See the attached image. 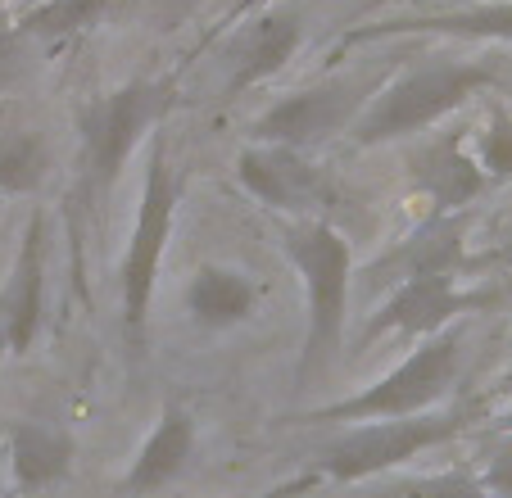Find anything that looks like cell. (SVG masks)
Returning <instances> with one entry per match:
<instances>
[{
    "label": "cell",
    "instance_id": "1",
    "mask_svg": "<svg viewBox=\"0 0 512 498\" xmlns=\"http://www.w3.org/2000/svg\"><path fill=\"white\" fill-rule=\"evenodd\" d=\"M494 82L490 64H422L408 68L399 82H390L368 114H358L354 123V141L377 145V141H395V136L422 132L435 118H445L449 109H458L463 100H472L481 87Z\"/></svg>",
    "mask_w": 512,
    "mask_h": 498
},
{
    "label": "cell",
    "instance_id": "2",
    "mask_svg": "<svg viewBox=\"0 0 512 498\" xmlns=\"http://www.w3.org/2000/svg\"><path fill=\"white\" fill-rule=\"evenodd\" d=\"M290 259L300 263L309 281V340H304V376L331 363L345 326V290H349V245L327 222H313L286 236Z\"/></svg>",
    "mask_w": 512,
    "mask_h": 498
},
{
    "label": "cell",
    "instance_id": "3",
    "mask_svg": "<svg viewBox=\"0 0 512 498\" xmlns=\"http://www.w3.org/2000/svg\"><path fill=\"white\" fill-rule=\"evenodd\" d=\"M173 105V82H127L109 96L91 100L82 109V136H87V163H91V191L109 186L118 168L127 163L141 132Z\"/></svg>",
    "mask_w": 512,
    "mask_h": 498
},
{
    "label": "cell",
    "instance_id": "4",
    "mask_svg": "<svg viewBox=\"0 0 512 498\" xmlns=\"http://www.w3.org/2000/svg\"><path fill=\"white\" fill-rule=\"evenodd\" d=\"M458 372V336H435L408 358L404 367L377 381L368 394L345 403H331V408L313 412L309 422H358V417H413L417 408L435 403L440 394L454 385Z\"/></svg>",
    "mask_w": 512,
    "mask_h": 498
},
{
    "label": "cell",
    "instance_id": "5",
    "mask_svg": "<svg viewBox=\"0 0 512 498\" xmlns=\"http://www.w3.org/2000/svg\"><path fill=\"white\" fill-rule=\"evenodd\" d=\"M173 204H177L173 168H168V159H164V145H155L150 168H145L136 231H132V245H127V259H123V313H127V326H132V331H141L145 313H150L159 254H164L168 227H173Z\"/></svg>",
    "mask_w": 512,
    "mask_h": 498
},
{
    "label": "cell",
    "instance_id": "6",
    "mask_svg": "<svg viewBox=\"0 0 512 498\" xmlns=\"http://www.w3.org/2000/svg\"><path fill=\"white\" fill-rule=\"evenodd\" d=\"M381 82V73H345L331 77L322 87L295 91V96L277 100L268 114L254 123V136L272 145H309L327 132H340V127L358 123V109L368 100V91Z\"/></svg>",
    "mask_w": 512,
    "mask_h": 498
},
{
    "label": "cell",
    "instance_id": "7",
    "mask_svg": "<svg viewBox=\"0 0 512 498\" xmlns=\"http://www.w3.org/2000/svg\"><path fill=\"white\" fill-rule=\"evenodd\" d=\"M463 426V417H390V422L363 426V431L345 435L340 444H331L322 453V471L336 480H358V476H377L386 467L417 458L422 449L449 440Z\"/></svg>",
    "mask_w": 512,
    "mask_h": 498
},
{
    "label": "cell",
    "instance_id": "8",
    "mask_svg": "<svg viewBox=\"0 0 512 498\" xmlns=\"http://www.w3.org/2000/svg\"><path fill=\"white\" fill-rule=\"evenodd\" d=\"M481 295H458L454 277L449 272H417L404 286L390 295V304L377 313L368 336H386V331H399V336H431L449 322L454 313H472L481 308Z\"/></svg>",
    "mask_w": 512,
    "mask_h": 498
},
{
    "label": "cell",
    "instance_id": "9",
    "mask_svg": "<svg viewBox=\"0 0 512 498\" xmlns=\"http://www.w3.org/2000/svg\"><path fill=\"white\" fill-rule=\"evenodd\" d=\"M300 41H304V23H300V10H295V5L259 10L241 32H236L232 50H227V55H232V82H227V91L241 96V91H250L254 82L272 77L295 50H300Z\"/></svg>",
    "mask_w": 512,
    "mask_h": 498
},
{
    "label": "cell",
    "instance_id": "10",
    "mask_svg": "<svg viewBox=\"0 0 512 498\" xmlns=\"http://www.w3.org/2000/svg\"><path fill=\"white\" fill-rule=\"evenodd\" d=\"M241 182L272 209H309V204L327 200L331 182L309 168L290 145H268V150H245L241 154Z\"/></svg>",
    "mask_w": 512,
    "mask_h": 498
},
{
    "label": "cell",
    "instance_id": "11",
    "mask_svg": "<svg viewBox=\"0 0 512 498\" xmlns=\"http://www.w3.org/2000/svg\"><path fill=\"white\" fill-rule=\"evenodd\" d=\"M41 286H46V222L37 213L28 222L10 290H5V340L14 354H23L41 331Z\"/></svg>",
    "mask_w": 512,
    "mask_h": 498
},
{
    "label": "cell",
    "instance_id": "12",
    "mask_svg": "<svg viewBox=\"0 0 512 498\" xmlns=\"http://www.w3.org/2000/svg\"><path fill=\"white\" fill-rule=\"evenodd\" d=\"M399 32H440V37H494L512 41V0L503 5H463V10H435V14H404V19H386L372 28H354V41H377V37H399Z\"/></svg>",
    "mask_w": 512,
    "mask_h": 498
},
{
    "label": "cell",
    "instance_id": "13",
    "mask_svg": "<svg viewBox=\"0 0 512 498\" xmlns=\"http://www.w3.org/2000/svg\"><path fill=\"white\" fill-rule=\"evenodd\" d=\"M408 168H413L417 186H422L440 209H458V204H467L485 182V173L463 154V136L458 132L445 136V141L426 145V150H417L413 159H408Z\"/></svg>",
    "mask_w": 512,
    "mask_h": 498
},
{
    "label": "cell",
    "instance_id": "14",
    "mask_svg": "<svg viewBox=\"0 0 512 498\" xmlns=\"http://www.w3.org/2000/svg\"><path fill=\"white\" fill-rule=\"evenodd\" d=\"M195 449V422L186 408H164L155 435L145 440V449L136 453L132 471H127V489H155L164 480H173L186 467Z\"/></svg>",
    "mask_w": 512,
    "mask_h": 498
},
{
    "label": "cell",
    "instance_id": "15",
    "mask_svg": "<svg viewBox=\"0 0 512 498\" xmlns=\"http://www.w3.org/2000/svg\"><path fill=\"white\" fill-rule=\"evenodd\" d=\"M10 462H14L19 485L41 489L73 467V435L55 431V426L19 422V426H10Z\"/></svg>",
    "mask_w": 512,
    "mask_h": 498
},
{
    "label": "cell",
    "instance_id": "16",
    "mask_svg": "<svg viewBox=\"0 0 512 498\" xmlns=\"http://www.w3.org/2000/svg\"><path fill=\"white\" fill-rule=\"evenodd\" d=\"M254 290L250 277L232 268H204L200 277L191 281V313L200 317L204 326H236L254 313Z\"/></svg>",
    "mask_w": 512,
    "mask_h": 498
},
{
    "label": "cell",
    "instance_id": "17",
    "mask_svg": "<svg viewBox=\"0 0 512 498\" xmlns=\"http://www.w3.org/2000/svg\"><path fill=\"white\" fill-rule=\"evenodd\" d=\"M50 173V145L37 127H0V195H32Z\"/></svg>",
    "mask_w": 512,
    "mask_h": 498
},
{
    "label": "cell",
    "instance_id": "18",
    "mask_svg": "<svg viewBox=\"0 0 512 498\" xmlns=\"http://www.w3.org/2000/svg\"><path fill=\"white\" fill-rule=\"evenodd\" d=\"M109 5H114V0H41V5H32L19 19V32L23 37H37V41L73 37V32H87Z\"/></svg>",
    "mask_w": 512,
    "mask_h": 498
},
{
    "label": "cell",
    "instance_id": "19",
    "mask_svg": "<svg viewBox=\"0 0 512 498\" xmlns=\"http://www.w3.org/2000/svg\"><path fill=\"white\" fill-rule=\"evenodd\" d=\"M390 494L395 498H494V494H485L472 476H458V471H449V476H431V480H413V485L390 489Z\"/></svg>",
    "mask_w": 512,
    "mask_h": 498
},
{
    "label": "cell",
    "instance_id": "20",
    "mask_svg": "<svg viewBox=\"0 0 512 498\" xmlns=\"http://www.w3.org/2000/svg\"><path fill=\"white\" fill-rule=\"evenodd\" d=\"M481 163L494 177H512V118L494 114L490 132L481 136Z\"/></svg>",
    "mask_w": 512,
    "mask_h": 498
},
{
    "label": "cell",
    "instance_id": "21",
    "mask_svg": "<svg viewBox=\"0 0 512 498\" xmlns=\"http://www.w3.org/2000/svg\"><path fill=\"white\" fill-rule=\"evenodd\" d=\"M19 28H0V87H10L14 77H19Z\"/></svg>",
    "mask_w": 512,
    "mask_h": 498
},
{
    "label": "cell",
    "instance_id": "22",
    "mask_svg": "<svg viewBox=\"0 0 512 498\" xmlns=\"http://www.w3.org/2000/svg\"><path fill=\"white\" fill-rule=\"evenodd\" d=\"M490 489H494V494H503V498H512V453H494Z\"/></svg>",
    "mask_w": 512,
    "mask_h": 498
},
{
    "label": "cell",
    "instance_id": "23",
    "mask_svg": "<svg viewBox=\"0 0 512 498\" xmlns=\"http://www.w3.org/2000/svg\"><path fill=\"white\" fill-rule=\"evenodd\" d=\"M195 5H200V0H159V19H164V28H177Z\"/></svg>",
    "mask_w": 512,
    "mask_h": 498
},
{
    "label": "cell",
    "instance_id": "24",
    "mask_svg": "<svg viewBox=\"0 0 512 498\" xmlns=\"http://www.w3.org/2000/svg\"><path fill=\"white\" fill-rule=\"evenodd\" d=\"M304 485H309V480H295V485H290V489H268V494H259V498H281V494H295V489H304Z\"/></svg>",
    "mask_w": 512,
    "mask_h": 498
},
{
    "label": "cell",
    "instance_id": "25",
    "mask_svg": "<svg viewBox=\"0 0 512 498\" xmlns=\"http://www.w3.org/2000/svg\"><path fill=\"white\" fill-rule=\"evenodd\" d=\"M503 426H508V431H512V412H508V417H503Z\"/></svg>",
    "mask_w": 512,
    "mask_h": 498
},
{
    "label": "cell",
    "instance_id": "26",
    "mask_svg": "<svg viewBox=\"0 0 512 498\" xmlns=\"http://www.w3.org/2000/svg\"><path fill=\"white\" fill-rule=\"evenodd\" d=\"M503 259H512V249H503Z\"/></svg>",
    "mask_w": 512,
    "mask_h": 498
},
{
    "label": "cell",
    "instance_id": "27",
    "mask_svg": "<svg viewBox=\"0 0 512 498\" xmlns=\"http://www.w3.org/2000/svg\"><path fill=\"white\" fill-rule=\"evenodd\" d=\"M32 5H41V0H28V10H32Z\"/></svg>",
    "mask_w": 512,
    "mask_h": 498
}]
</instances>
